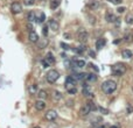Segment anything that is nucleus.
I'll return each instance as SVG.
<instances>
[{
	"label": "nucleus",
	"instance_id": "16",
	"mask_svg": "<svg viewBox=\"0 0 133 128\" xmlns=\"http://www.w3.org/2000/svg\"><path fill=\"white\" fill-rule=\"evenodd\" d=\"M28 93L30 95H35L38 93V85L36 84H32V85L28 86Z\"/></svg>",
	"mask_w": 133,
	"mask_h": 128
},
{
	"label": "nucleus",
	"instance_id": "39",
	"mask_svg": "<svg viewBox=\"0 0 133 128\" xmlns=\"http://www.w3.org/2000/svg\"><path fill=\"white\" fill-rule=\"evenodd\" d=\"M89 54H90L92 57H95V51H92V50H89Z\"/></svg>",
	"mask_w": 133,
	"mask_h": 128
},
{
	"label": "nucleus",
	"instance_id": "7",
	"mask_svg": "<svg viewBox=\"0 0 133 128\" xmlns=\"http://www.w3.org/2000/svg\"><path fill=\"white\" fill-rule=\"evenodd\" d=\"M45 116H46V119H47L48 121H54V120L57 119L58 114H57V112H56L55 110H49V111H47V113H46Z\"/></svg>",
	"mask_w": 133,
	"mask_h": 128
},
{
	"label": "nucleus",
	"instance_id": "4",
	"mask_svg": "<svg viewBox=\"0 0 133 128\" xmlns=\"http://www.w3.org/2000/svg\"><path fill=\"white\" fill-rule=\"evenodd\" d=\"M111 70H112V73L114 76H123L126 72V66L123 63H117V64H114L112 66Z\"/></svg>",
	"mask_w": 133,
	"mask_h": 128
},
{
	"label": "nucleus",
	"instance_id": "24",
	"mask_svg": "<svg viewBox=\"0 0 133 128\" xmlns=\"http://www.w3.org/2000/svg\"><path fill=\"white\" fill-rule=\"evenodd\" d=\"M27 20L28 22H33V21H35V13L34 12H29L27 14Z\"/></svg>",
	"mask_w": 133,
	"mask_h": 128
},
{
	"label": "nucleus",
	"instance_id": "32",
	"mask_svg": "<svg viewBox=\"0 0 133 128\" xmlns=\"http://www.w3.org/2000/svg\"><path fill=\"white\" fill-rule=\"evenodd\" d=\"M68 93H69V94H76V93H77V88H76V87L68 88Z\"/></svg>",
	"mask_w": 133,
	"mask_h": 128
},
{
	"label": "nucleus",
	"instance_id": "35",
	"mask_svg": "<svg viewBox=\"0 0 133 128\" xmlns=\"http://www.w3.org/2000/svg\"><path fill=\"white\" fill-rule=\"evenodd\" d=\"M97 110H99L103 114H109V111L105 110V108H103V107H97Z\"/></svg>",
	"mask_w": 133,
	"mask_h": 128
},
{
	"label": "nucleus",
	"instance_id": "13",
	"mask_svg": "<svg viewBox=\"0 0 133 128\" xmlns=\"http://www.w3.org/2000/svg\"><path fill=\"white\" fill-rule=\"evenodd\" d=\"M49 28H50L51 30H54V32H57L58 28H60V25H58V22L56 20L51 19V20L49 21Z\"/></svg>",
	"mask_w": 133,
	"mask_h": 128
},
{
	"label": "nucleus",
	"instance_id": "9",
	"mask_svg": "<svg viewBox=\"0 0 133 128\" xmlns=\"http://www.w3.org/2000/svg\"><path fill=\"white\" fill-rule=\"evenodd\" d=\"M34 107H35V110L36 111H43L46 108V103H45V100H36L35 101V104H34Z\"/></svg>",
	"mask_w": 133,
	"mask_h": 128
},
{
	"label": "nucleus",
	"instance_id": "5",
	"mask_svg": "<svg viewBox=\"0 0 133 128\" xmlns=\"http://www.w3.org/2000/svg\"><path fill=\"white\" fill-rule=\"evenodd\" d=\"M88 38H89L88 32H86L85 29L81 28V29L77 32V40L79 41V42H82V43H85L86 41H88Z\"/></svg>",
	"mask_w": 133,
	"mask_h": 128
},
{
	"label": "nucleus",
	"instance_id": "19",
	"mask_svg": "<svg viewBox=\"0 0 133 128\" xmlns=\"http://www.w3.org/2000/svg\"><path fill=\"white\" fill-rule=\"evenodd\" d=\"M35 20H38V22H40V23L45 22L46 21V14L43 12H40L38 15L35 14Z\"/></svg>",
	"mask_w": 133,
	"mask_h": 128
},
{
	"label": "nucleus",
	"instance_id": "2",
	"mask_svg": "<svg viewBox=\"0 0 133 128\" xmlns=\"http://www.w3.org/2000/svg\"><path fill=\"white\" fill-rule=\"evenodd\" d=\"M95 110H97V106H95V104L90 100V101H88V103L84 104V105L81 107L79 115L81 116H86V115H89V114H90L92 111H95Z\"/></svg>",
	"mask_w": 133,
	"mask_h": 128
},
{
	"label": "nucleus",
	"instance_id": "14",
	"mask_svg": "<svg viewBox=\"0 0 133 128\" xmlns=\"http://www.w3.org/2000/svg\"><path fill=\"white\" fill-rule=\"evenodd\" d=\"M105 20L108 21V22H110V23H112V22H116L117 21V16H116L114 14H112V13H106L105 14Z\"/></svg>",
	"mask_w": 133,
	"mask_h": 128
},
{
	"label": "nucleus",
	"instance_id": "12",
	"mask_svg": "<svg viewBox=\"0 0 133 128\" xmlns=\"http://www.w3.org/2000/svg\"><path fill=\"white\" fill-rule=\"evenodd\" d=\"M45 60L47 61L49 64H55V57H54V54L51 53V51H49V53H47V55H46V57H45Z\"/></svg>",
	"mask_w": 133,
	"mask_h": 128
},
{
	"label": "nucleus",
	"instance_id": "30",
	"mask_svg": "<svg viewBox=\"0 0 133 128\" xmlns=\"http://www.w3.org/2000/svg\"><path fill=\"white\" fill-rule=\"evenodd\" d=\"M41 64H42V68H43V69H48V68H49V66H50V64H49V63H48L47 61L45 60V58H43V60H42V62H41Z\"/></svg>",
	"mask_w": 133,
	"mask_h": 128
},
{
	"label": "nucleus",
	"instance_id": "41",
	"mask_svg": "<svg viewBox=\"0 0 133 128\" xmlns=\"http://www.w3.org/2000/svg\"><path fill=\"white\" fill-rule=\"evenodd\" d=\"M64 37H65V38H69V37H70V35H69L68 33H65V34H64Z\"/></svg>",
	"mask_w": 133,
	"mask_h": 128
},
{
	"label": "nucleus",
	"instance_id": "36",
	"mask_svg": "<svg viewBox=\"0 0 133 128\" xmlns=\"http://www.w3.org/2000/svg\"><path fill=\"white\" fill-rule=\"evenodd\" d=\"M47 34H48V27L46 26V27H43V35L47 36Z\"/></svg>",
	"mask_w": 133,
	"mask_h": 128
},
{
	"label": "nucleus",
	"instance_id": "25",
	"mask_svg": "<svg viewBox=\"0 0 133 128\" xmlns=\"http://www.w3.org/2000/svg\"><path fill=\"white\" fill-rule=\"evenodd\" d=\"M53 97L56 99V100H60V99H62V93L60 92V91H57V90H55V91H53Z\"/></svg>",
	"mask_w": 133,
	"mask_h": 128
},
{
	"label": "nucleus",
	"instance_id": "15",
	"mask_svg": "<svg viewBox=\"0 0 133 128\" xmlns=\"http://www.w3.org/2000/svg\"><path fill=\"white\" fill-rule=\"evenodd\" d=\"M121 57L125 58V60H130V58L133 57V53L131 50H128V49H124L121 51Z\"/></svg>",
	"mask_w": 133,
	"mask_h": 128
},
{
	"label": "nucleus",
	"instance_id": "23",
	"mask_svg": "<svg viewBox=\"0 0 133 128\" xmlns=\"http://www.w3.org/2000/svg\"><path fill=\"white\" fill-rule=\"evenodd\" d=\"M88 82H96L97 81V76L95 73H86V78H85Z\"/></svg>",
	"mask_w": 133,
	"mask_h": 128
},
{
	"label": "nucleus",
	"instance_id": "38",
	"mask_svg": "<svg viewBox=\"0 0 133 128\" xmlns=\"http://www.w3.org/2000/svg\"><path fill=\"white\" fill-rule=\"evenodd\" d=\"M117 11H118V13H124V11H125V7H119Z\"/></svg>",
	"mask_w": 133,
	"mask_h": 128
},
{
	"label": "nucleus",
	"instance_id": "11",
	"mask_svg": "<svg viewBox=\"0 0 133 128\" xmlns=\"http://www.w3.org/2000/svg\"><path fill=\"white\" fill-rule=\"evenodd\" d=\"M28 38H29V41L32 43H38L39 42V35H38V33H35V32H34V30L29 33Z\"/></svg>",
	"mask_w": 133,
	"mask_h": 128
},
{
	"label": "nucleus",
	"instance_id": "18",
	"mask_svg": "<svg viewBox=\"0 0 133 128\" xmlns=\"http://www.w3.org/2000/svg\"><path fill=\"white\" fill-rule=\"evenodd\" d=\"M105 43H106V41H105V38H98L97 41H96V48L97 49H102V48H104V45H105Z\"/></svg>",
	"mask_w": 133,
	"mask_h": 128
},
{
	"label": "nucleus",
	"instance_id": "17",
	"mask_svg": "<svg viewBox=\"0 0 133 128\" xmlns=\"http://www.w3.org/2000/svg\"><path fill=\"white\" fill-rule=\"evenodd\" d=\"M36 95L39 97V99H40V100H45V99L48 98V93H47V91H46V90H40V91H38Z\"/></svg>",
	"mask_w": 133,
	"mask_h": 128
},
{
	"label": "nucleus",
	"instance_id": "27",
	"mask_svg": "<svg viewBox=\"0 0 133 128\" xmlns=\"http://www.w3.org/2000/svg\"><path fill=\"white\" fill-rule=\"evenodd\" d=\"M74 78H76V79H78V81H83V79H85L86 78V73H77L76 75V77H74Z\"/></svg>",
	"mask_w": 133,
	"mask_h": 128
},
{
	"label": "nucleus",
	"instance_id": "40",
	"mask_svg": "<svg viewBox=\"0 0 133 128\" xmlns=\"http://www.w3.org/2000/svg\"><path fill=\"white\" fill-rule=\"evenodd\" d=\"M119 42H120V40H114V41H113V43H114V44H118Z\"/></svg>",
	"mask_w": 133,
	"mask_h": 128
},
{
	"label": "nucleus",
	"instance_id": "28",
	"mask_svg": "<svg viewBox=\"0 0 133 128\" xmlns=\"http://www.w3.org/2000/svg\"><path fill=\"white\" fill-rule=\"evenodd\" d=\"M47 45H48V40H47V38H43V41L40 43V44H39V48H40V49H45Z\"/></svg>",
	"mask_w": 133,
	"mask_h": 128
},
{
	"label": "nucleus",
	"instance_id": "1",
	"mask_svg": "<svg viewBox=\"0 0 133 128\" xmlns=\"http://www.w3.org/2000/svg\"><path fill=\"white\" fill-rule=\"evenodd\" d=\"M116 90H117V83L114 81H112V79H108V81L102 83V91L105 94H111Z\"/></svg>",
	"mask_w": 133,
	"mask_h": 128
},
{
	"label": "nucleus",
	"instance_id": "44",
	"mask_svg": "<svg viewBox=\"0 0 133 128\" xmlns=\"http://www.w3.org/2000/svg\"><path fill=\"white\" fill-rule=\"evenodd\" d=\"M132 91H133V87H132Z\"/></svg>",
	"mask_w": 133,
	"mask_h": 128
},
{
	"label": "nucleus",
	"instance_id": "6",
	"mask_svg": "<svg viewBox=\"0 0 133 128\" xmlns=\"http://www.w3.org/2000/svg\"><path fill=\"white\" fill-rule=\"evenodd\" d=\"M11 12L13 14H20L22 12V5L20 3H13L11 5Z\"/></svg>",
	"mask_w": 133,
	"mask_h": 128
},
{
	"label": "nucleus",
	"instance_id": "31",
	"mask_svg": "<svg viewBox=\"0 0 133 128\" xmlns=\"http://www.w3.org/2000/svg\"><path fill=\"white\" fill-rule=\"evenodd\" d=\"M61 48H62L63 50H69V49H70V45H68L67 44V43H64V42H61Z\"/></svg>",
	"mask_w": 133,
	"mask_h": 128
},
{
	"label": "nucleus",
	"instance_id": "3",
	"mask_svg": "<svg viewBox=\"0 0 133 128\" xmlns=\"http://www.w3.org/2000/svg\"><path fill=\"white\" fill-rule=\"evenodd\" d=\"M46 78H47V82L49 84H54V83H56V82H57V79L60 78V72H58L57 70H54V69H51V70L48 71Z\"/></svg>",
	"mask_w": 133,
	"mask_h": 128
},
{
	"label": "nucleus",
	"instance_id": "10",
	"mask_svg": "<svg viewBox=\"0 0 133 128\" xmlns=\"http://www.w3.org/2000/svg\"><path fill=\"white\" fill-rule=\"evenodd\" d=\"M71 63H73V65L75 66V68H84V66H85V62L83 60H78V58H74V60L71 61Z\"/></svg>",
	"mask_w": 133,
	"mask_h": 128
},
{
	"label": "nucleus",
	"instance_id": "34",
	"mask_svg": "<svg viewBox=\"0 0 133 128\" xmlns=\"http://www.w3.org/2000/svg\"><path fill=\"white\" fill-rule=\"evenodd\" d=\"M111 4H114V5H119V4L123 3V0H108Z\"/></svg>",
	"mask_w": 133,
	"mask_h": 128
},
{
	"label": "nucleus",
	"instance_id": "21",
	"mask_svg": "<svg viewBox=\"0 0 133 128\" xmlns=\"http://www.w3.org/2000/svg\"><path fill=\"white\" fill-rule=\"evenodd\" d=\"M88 6H89V8H91V9H97V8L99 7V3L96 1V0H92V1H89Z\"/></svg>",
	"mask_w": 133,
	"mask_h": 128
},
{
	"label": "nucleus",
	"instance_id": "20",
	"mask_svg": "<svg viewBox=\"0 0 133 128\" xmlns=\"http://www.w3.org/2000/svg\"><path fill=\"white\" fill-rule=\"evenodd\" d=\"M74 50H75L77 54H83V53H84V51L86 50V47H85V45H84V43H83V44H79V45H78V47H76L75 49H74Z\"/></svg>",
	"mask_w": 133,
	"mask_h": 128
},
{
	"label": "nucleus",
	"instance_id": "8",
	"mask_svg": "<svg viewBox=\"0 0 133 128\" xmlns=\"http://www.w3.org/2000/svg\"><path fill=\"white\" fill-rule=\"evenodd\" d=\"M65 87H67V90L70 87H75L76 85V79L73 77V76H68V77L65 78Z\"/></svg>",
	"mask_w": 133,
	"mask_h": 128
},
{
	"label": "nucleus",
	"instance_id": "26",
	"mask_svg": "<svg viewBox=\"0 0 133 128\" xmlns=\"http://www.w3.org/2000/svg\"><path fill=\"white\" fill-rule=\"evenodd\" d=\"M125 21L127 25H133V14H128L127 16H126Z\"/></svg>",
	"mask_w": 133,
	"mask_h": 128
},
{
	"label": "nucleus",
	"instance_id": "37",
	"mask_svg": "<svg viewBox=\"0 0 133 128\" xmlns=\"http://www.w3.org/2000/svg\"><path fill=\"white\" fill-rule=\"evenodd\" d=\"M27 28L30 30V32H33V30H34V27H33V26H32V23H30V22L27 25Z\"/></svg>",
	"mask_w": 133,
	"mask_h": 128
},
{
	"label": "nucleus",
	"instance_id": "22",
	"mask_svg": "<svg viewBox=\"0 0 133 128\" xmlns=\"http://www.w3.org/2000/svg\"><path fill=\"white\" fill-rule=\"evenodd\" d=\"M60 5H61V0H50V8L51 9H56Z\"/></svg>",
	"mask_w": 133,
	"mask_h": 128
},
{
	"label": "nucleus",
	"instance_id": "42",
	"mask_svg": "<svg viewBox=\"0 0 133 128\" xmlns=\"http://www.w3.org/2000/svg\"><path fill=\"white\" fill-rule=\"evenodd\" d=\"M111 128H118V127H117V126H112V127H111Z\"/></svg>",
	"mask_w": 133,
	"mask_h": 128
},
{
	"label": "nucleus",
	"instance_id": "29",
	"mask_svg": "<svg viewBox=\"0 0 133 128\" xmlns=\"http://www.w3.org/2000/svg\"><path fill=\"white\" fill-rule=\"evenodd\" d=\"M22 3L25 6H33L35 4V0H22Z\"/></svg>",
	"mask_w": 133,
	"mask_h": 128
},
{
	"label": "nucleus",
	"instance_id": "43",
	"mask_svg": "<svg viewBox=\"0 0 133 128\" xmlns=\"http://www.w3.org/2000/svg\"><path fill=\"white\" fill-rule=\"evenodd\" d=\"M33 128H41V127H38V126H36V127H33Z\"/></svg>",
	"mask_w": 133,
	"mask_h": 128
},
{
	"label": "nucleus",
	"instance_id": "33",
	"mask_svg": "<svg viewBox=\"0 0 133 128\" xmlns=\"http://www.w3.org/2000/svg\"><path fill=\"white\" fill-rule=\"evenodd\" d=\"M131 38H132V35H131V34H126V35L124 36V41H126V42H130Z\"/></svg>",
	"mask_w": 133,
	"mask_h": 128
},
{
	"label": "nucleus",
	"instance_id": "45",
	"mask_svg": "<svg viewBox=\"0 0 133 128\" xmlns=\"http://www.w3.org/2000/svg\"><path fill=\"white\" fill-rule=\"evenodd\" d=\"M132 38H133V35H132Z\"/></svg>",
	"mask_w": 133,
	"mask_h": 128
}]
</instances>
